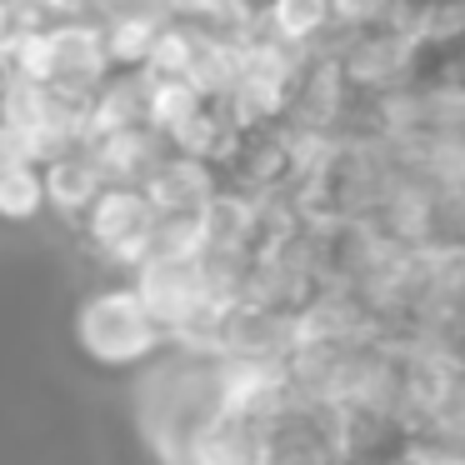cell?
Listing matches in <instances>:
<instances>
[{
  "label": "cell",
  "instance_id": "cell-7",
  "mask_svg": "<svg viewBox=\"0 0 465 465\" xmlns=\"http://www.w3.org/2000/svg\"><path fill=\"white\" fill-rule=\"evenodd\" d=\"M261 25L275 41L295 45V51H321L335 41V15L331 0H265Z\"/></svg>",
  "mask_w": 465,
  "mask_h": 465
},
{
  "label": "cell",
  "instance_id": "cell-3",
  "mask_svg": "<svg viewBox=\"0 0 465 465\" xmlns=\"http://www.w3.org/2000/svg\"><path fill=\"white\" fill-rule=\"evenodd\" d=\"M221 185L225 181L211 161H195L185 151H165L155 161V171L141 181V191L155 205V215H201L221 195Z\"/></svg>",
  "mask_w": 465,
  "mask_h": 465
},
{
  "label": "cell",
  "instance_id": "cell-8",
  "mask_svg": "<svg viewBox=\"0 0 465 465\" xmlns=\"http://www.w3.org/2000/svg\"><path fill=\"white\" fill-rule=\"evenodd\" d=\"M45 215V181L41 165H0V225H31Z\"/></svg>",
  "mask_w": 465,
  "mask_h": 465
},
{
  "label": "cell",
  "instance_id": "cell-10",
  "mask_svg": "<svg viewBox=\"0 0 465 465\" xmlns=\"http://www.w3.org/2000/svg\"><path fill=\"white\" fill-rule=\"evenodd\" d=\"M395 0H331L335 31H361V25H381L391 15Z\"/></svg>",
  "mask_w": 465,
  "mask_h": 465
},
{
  "label": "cell",
  "instance_id": "cell-4",
  "mask_svg": "<svg viewBox=\"0 0 465 465\" xmlns=\"http://www.w3.org/2000/svg\"><path fill=\"white\" fill-rule=\"evenodd\" d=\"M85 151H91L95 171H101L111 185H141L145 175L155 171V161L171 151V141H165L161 131H151V125H125V131L91 135Z\"/></svg>",
  "mask_w": 465,
  "mask_h": 465
},
{
  "label": "cell",
  "instance_id": "cell-1",
  "mask_svg": "<svg viewBox=\"0 0 465 465\" xmlns=\"http://www.w3.org/2000/svg\"><path fill=\"white\" fill-rule=\"evenodd\" d=\"M75 335L81 345L105 365H135L161 345L165 325L151 315L135 285H105V291L85 295L81 315H75Z\"/></svg>",
  "mask_w": 465,
  "mask_h": 465
},
{
  "label": "cell",
  "instance_id": "cell-6",
  "mask_svg": "<svg viewBox=\"0 0 465 465\" xmlns=\"http://www.w3.org/2000/svg\"><path fill=\"white\" fill-rule=\"evenodd\" d=\"M105 31V55H111V71H145L155 51V35L165 25V11L155 5H115V11H95Z\"/></svg>",
  "mask_w": 465,
  "mask_h": 465
},
{
  "label": "cell",
  "instance_id": "cell-9",
  "mask_svg": "<svg viewBox=\"0 0 465 465\" xmlns=\"http://www.w3.org/2000/svg\"><path fill=\"white\" fill-rule=\"evenodd\" d=\"M145 81H151V95H145V121H151V131H161L165 141H175V131H181V125L191 121L205 101H211V95H201L191 81H161V75H145Z\"/></svg>",
  "mask_w": 465,
  "mask_h": 465
},
{
  "label": "cell",
  "instance_id": "cell-5",
  "mask_svg": "<svg viewBox=\"0 0 465 465\" xmlns=\"http://www.w3.org/2000/svg\"><path fill=\"white\" fill-rule=\"evenodd\" d=\"M41 181H45V211L65 215V221H81V215L91 211L95 195L111 185L101 171H95V161H91V151H85V145L41 161Z\"/></svg>",
  "mask_w": 465,
  "mask_h": 465
},
{
  "label": "cell",
  "instance_id": "cell-11",
  "mask_svg": "<svg viewBox=\"0 0 465 465\" xmlns=\"http://www.w3.org/2000/svg\"><path fill=\"white\" fill-rule=\"evenodd\" d=\"M0 91H5V71H0Z\"/></svg>",
  "mask_w": 465,
  "mask_h": 465
},
{
  "label": "cell",
  "instance_id": "cell-2",
  "mask_svg": "<svg viewBox=\"0 0 465 465\" xmlns=\"http://www.w3.org/2000/svg\"><path fill=\"white\" fill-rule=\"evenodd\" d=\"M155 205L145 201L141 185H105L101 195L91 201V211L81 215V231L91 241V251H101L105 261L131 265L141 271L145 255H151V235H155Z\"/></svg>",
  "mask_w": 465,
  "mask_h": 465
}]
</instances>
